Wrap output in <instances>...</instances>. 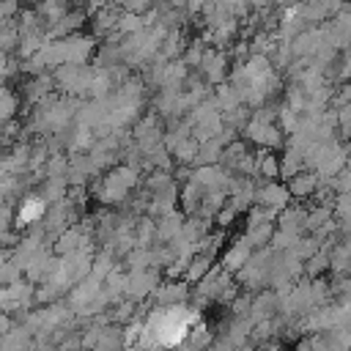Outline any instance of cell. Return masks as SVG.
Listing matches in <instances>:
<instances>
[{
    "label": "cell",
    "mask_w": 351,
    "mask_h": 351,
    "mask_svg": "<svg viewBox=\"0 0 351 351\" xmlns=\"http://www.w3.org/2000/svg\"><path fill=\"white\" fill-rule=\"evenodd\" d=\"M189 326H192V315L184 307H170V310H162V313H156L151 318V329L148 332L162 346H178L192 332Z\"/></svg>",
    "instance_id": "obj_1"
},
{
    "label": "cell",
    "mask_w": 351,
    "mask_h": 351,
    "mask_svg": "<svg viewBox=\"0 0 351 351\" xmlns=\"http://www.w3.org/2000/svg\"><path fill=\"white\" fill-rule=\"evenodd\" d=\"M41 211H44V206H41L38 200H30V203H25V206L19 208V222H33Z\"/></svg>",
    "instance_id": "obj_2"
}]
</instances>
